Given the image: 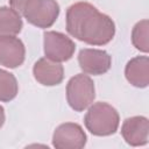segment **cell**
Listing matches in <instances>:
<instances>
[{"label":"cell","instance_id":"2e32d148","mask_svg":"<svg viewBox=\"0 0 149 149\" xmlns=\"http://www.w3.org/2000/svg\"><path fill=\"white\" fill-rule=\"evenodd\" d=\"M5 120H6V115H5V108L0 105V129L2 128L3 123H5Z\"/></svg>","mask_w":149,"mask_h":149},{"label":"cell","instance_id":"5b68a950","mask_svg":"<svg viewBox=\"0 0 149 149\" xmlns=\"http://www.w3.org/2000/svg\"><path fill=\"white\" fill-rule=\"evenodd\" d=\"M43 50L47 58L62 63L72 58L76 44L68 35L61 31L48 30L43 34Z\"/></svg>","mask_w":149,"mask_h":149},{"label":"cell","instance_id":"9c48e42d","mask_svg":"<svg viewBox=\"0 0 149 149\" xmlns=\"http://www.w3.org/2000/svg\"><path fill=\"white\" fill-rule=\"evenodd\" d=\"M26 58L23 42L16 36L0 37V65L9 69L19 68Z\"/></svg>","mask_w":149,"mask_h":149},{"label":"cell","instance_id":"8992f818","mask_svg":"<svg viewBox=\"0 0 149 149\" xmlns=\"http://www.w3.org/2000/svg\"><path fill=\"white\" fill-rule=\"evenodd\" d=\"M86 142V133L76 122L61 123L52 134V146L56 149H81Z\"/></svg>","mask_w":149,"mask_h":149},{"label":"cell","instance_id":"6da1fadb","mask_svg":"<svg viewBox=\"0 0 149 149\" xmlns=\"http://www.w3.org/2000/svg\"><path fill=\"white\" fill-rule=\"evenodd\" d=\"M66 31L90 45H105L115 35V23L95 6L86 1L72 3L65 14Z\"/></svg>","mask_w":149,"mask_h":149},{"label":"cell","instance_id":"7c38bea8","mask_svg":"<svg viewBox=\"0 0 149 149\" xmlns=\"http://www.w3.org/2000/svg\"><path fill=\"white\" fill-rule=\"evenodd\" d=\"M23 21L21 15L12 7H0V37L16 36L21 33Z\"/></svg>","mask_w":149,"mask_h":149},{"label":"cell","instance_id":"52a82bcc","mask_svg":"<svg viewBox=\"0 0 149 149\" xmlns=\"http://www.w3.org/2000/svg\"><path fill=\"white\" fill-rule=\"evenodd\" d=\"M78 64L84 73L101 76L111 69L112 57L105 50L85 48L78 54Z\"/></svg>","mask_w":149,"mask_h":149},{"label":"cell","instance_id":"8fae6325","mask_svg":"<svg viewBox=\"0 0 149 149\" xmlns=\"http://www.w3.org/2000/svg\"><path fill=\"white\" fill-rule=\"evenodd\" d=\"M125 77L128 83L137 88H144L149 84V58L136 56L129 59L125 68Z\"/></svg>","mask_w":149,"mask_h":149},{"label":"cell","instance_id":"9a60e30c","mask_svg":"<svg viewBox=\"0 0 149 149\" xmlns=\"http://www.w3.org/2000/svg\"><path fill=\"white\" fill-rule=\"evenodd\" d=\"M28 1L29 0H9V6L21 15Z\"/></svg>","mask_w":149,"mask_h":149},{"label":"cell","instance_id":"277c9868","mask_svg":"<svg viewBox=\"0 0 149 149\" xmlns=\"http://www.w3.org/2000/svg\"><path fill=\"white\" fill-rule=\"evenodd\" d=\"M61 8L56 0H29L21 14L28 23L41 28H50L58 19Z\"/></svg>","mask_w":149,"mask_h":149},{"label":"cell","instance_id":"30bf717a","mask_svg":"<svg viewBox=\"0 0 149 149\" xmlns=\"http://www.w3.org/2000/svg\"><path fill=\"white\" fill-rule=\"evenodd\" d=\"M33 74L38 84L43 86H56L64 79V68L58 62L42 57L35 62Z\"/></svg>","mask_w":149,"mask_h":149},{"label":"cell","instance_id":"5bb4252c","mask_svg":"<svg viewBox=\"0 0 149 149\" xmlns=\"http://www.w3.org/2000/svg\"><path fill=\"white\" fill-rule=\"evenodd\" d=\"M148 33H149V22L147 19L139 21L132 30V43L141 52L147 54L149 51L148 44Z\"/></svg>","mask_w":149,"mask_h":149},{"label":"cell","instance_id":"7a4b0ae2","mask_svg":"<svg viewBox=\"0 0 149 149\" xmlns=\"http://www.w3.org/2000/svg\"><path fill=\"white\" fill-rule=\"evenodd\" d=\"M84 125L94 136H109L118 130L120 116L112 105L104 101L92 102L84 116Z\"/></svg>","mask_w":149,"mask_h":149},{"label":"cell","instance_id":"3957f363","mask_svg":"<svg viewBox=\"0 0 149 149\" xmlns=\"http://www.w3.org/2000/svg\"><path fill=\"white\" fill-rule=\"evenodd\" d=\"M95 99L94 81L86 73H78L66 84V101L76 112L85 111Z\"/></svg>","mask_w":149,"mask_h":149},{"label":"cell","instance_id":"4fadbf2b","mask_svg":"<svg viewBox=\"0 0 149 149\" xmlns=\"http://www.w3.org/2000/svg\"><path fill=\"white\" fill-rule=\"evenodd\" d=\"M19 93V84L13 73L0 69V101L9 102L16 98Z\"/></svg>","mask_w":149,"mask_h":149},{"label":"cell","instance_id":"ba28073f","mask_svg":"<svg viewBox=\"0 0 149 149\" xmlns=\"http://www.w3.org/2000/svg\"><path fill=\"white\" fill-rule=\"evenodd\" d=\"M121 135L132 147L146 146L149 137V120L143 115L127 118L121 126Z\"/></svg>","mask_w":149,"mask_h":149}]
</instances>
